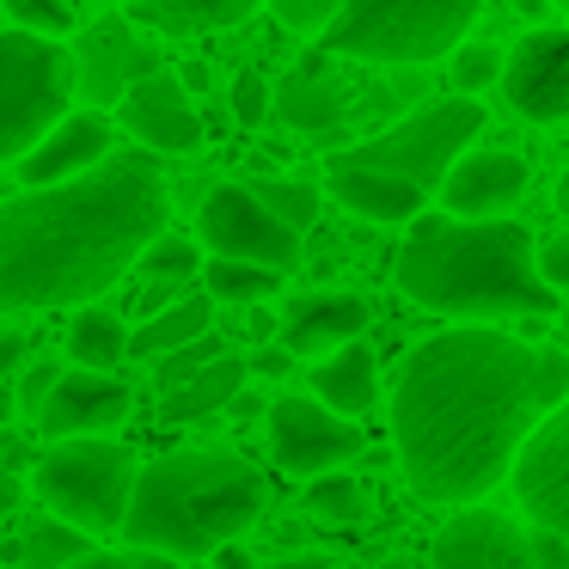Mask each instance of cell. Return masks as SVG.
<instances>
[{"mask_svg": "<svg viewBox=\"0 0 569 569\" xmlns=\"http://www.w3.org/2000/svg\"><path fill=\"white\" fill-rule=\"evenodd\" d=\"M569 361L557 343H520L490 325L422 337L392 386V441L422 502L478 508L508 478L532 429L563 410Z\"/></svg>", "mask_w": 569, "mask_h": 569, "instance_id": "6da1fadb", "label": "cell"}, {"mask_svg": "<svg viewBox=\"0 0 569 569\" xmlns=\"http://www.w3.org/2000/svg\"><path fill=\"white\" fill-rule=\"evenodd\" d=\"M172 190L153 153L111 148L92 172L0 202V312L92 307L166 233Z\"/></svg>", "mask_w": 569, "mask_h": 569, "instance_id": "7a4b0ae2", "label": "cell"}, {"mask_svg": "<svg viewBox=\"0 0 569 569\" xmlns=\"http://www.w3.org/2000/svg\"><path fill=\"white\" fill-rule=\"evenodd\" d=\"M392 282L405 300L447 319H551L557 300L532 276V227L527 221H447L417 214L398 246Z\"/></svg>", "mask_w": 569, "mask_h": 569, "instance_id": "3957f363", "label": "cell"}, {"mask_svg": "<svg viewBox=\"0 0 569 569\" xmlns=\"http://www.w3.org/2000/svg\"><path fill=\"white\" fill-rule=\"evenodd\" d=\"M263 515V471L221 447L160 453L136 471L123 515L129 551H153L172 563H202L227 551L251 520Z\"/></svg>", "mask_w": 569, "mask_h": 569, "instance_id": "277c9868", "label": "cell"}, {"mask_svg": "<svg viewBox=\"0 0 569 569\" xmlns=\"http://www.w3.org/2000/svg\"><path fill=\"white\" fill-rule=\"evenodd\" d=\"M478 26V0H356L337 7V19L319 31V50L349 62H392L429 68L447 62Z\"/></svg>", "mask_w": 569, "mask_h": 569, "instance_id": "5b68a950", "label": "cell"}, {"mask_svg": "<svg viewBox=\"0 0 569 569\" xmlns=\"http://www.w3.org/2000/svg\"><path fill=\"white\" fill-rule=\"evenodd\" d=\"M141 459L123 441H56L38 459V496L50 502V520L87 532H123L129 490Z\"/></svg>", "mask_w": 569, "mask_h": 569, "instance_id": "8992f818", "label": "cell"}, {"mask_svg": "<svg viewBox=\"0 0 569 569\" xmlns=\"http://www.w3.org/2000/svg\"><path fill=\"white\" fill-rule=\"evenodd\" d=\"M68 99H74L68 43L0 31V160H26L68 117Z\"/></svg>", "mask_w": 569, "mask_h": 569, "instance_id": "52a82bcc", "label": "cell"}, {"mask_svg": "<svg viewBox=\"0 0 569 569\" xmlns=\"http://www.w3.org/2000/svg\"><path fill=\"white\" fill-rule=\"evenodd\" d=\"M483 129V104L478 99H441L429 111L405 117L398 129L373 136L368 148L337 153L331 166H349V172H373V178H398L410 190H429L453 172V160L471 148V136Z\"/></svg>", "mask_w": 569, "mask_h": 569, "instance_id": "ba28073f", "label": "cell"}, {"mask_svg": "<svg viewBox=\"0 0 569 569\" xmlns=\"http://www.w3.org/2000/svg\"><path fill=\"white\" fill-rule=\"evenodd\" d=\"M197 239L214 251V263H251V270H270V276H288L300 263V239L282 221H270L246 184H214L202 197Z\"/></svg>", "mask_w": 569, "mask_h": 569, "instance_id": "9c48e42d", "label": "cell"}, {"mask_svg": "<svg viewBox=\"0 0 569 569\" xmlns=\"http://www.w3.org/2000/svg\"><path fill=\"white\" fill-rule=\"evenodd\" d=\"M496 87L508 92V111L527 117V123L551 129L569 117V31L563 26H539L502 50V80Z\"/></svg>", "mask_w": 569, "mask_h": 569, "instance_id": "30bf717a", "label": "cell"}, {"mask_svg": "<svg viewBox=\"0 0 569 569\" xmlns=\"http://www.w3.org/2000/svg\"><path fill=\"white\" fill-rule=\"evenodd\" d=\"M270 453L295 478H331L337 466H349L361 453V429L331 417V410H319L312 398L288 392L270 405Z\"/></svg>", "mask_w": 569, "mask_h": 569, "instance_id": "8fae6325", "label": "cell"}, {"mask_svg": "<svg viewBox=\"0 0 569 569\" xmlns=\"http://www.w3.org/2000/svg\"><path fill=\"white\" fill-rule=\"evenodd\" d=\"M508 483H515L520 515L532 520V532L563 539V527H569V417L563 410H551L520 441V453L508 459Z\"/></svg>", "mask_w": 569, "mask_h": 569, "instance_id": "7c38bea8", "label": "cell"}, {"mask_svg": "<svg viewBox=\"0 0 569 569\" xmlns=\"http://www.w3.org/2000/svg\"><path fill=\"white\" fill-rule=\"evenodd\" d=\"M68 68H74L80 92L92 99V111L104 117V104H117L136 80L160 74V50L123 13H111V19H92L80 31V50H68Z\"/></svg>", "mask_w": 569, "mask_h": 569, "instance_id": "4fadbf2b", "label": "cell"}, {"mask_svg": "<svg viewBox=\"0 0 569 569\" xmlns=\"http://www.w3.org/2000/svg\"><path fill=\"white\" fill-rule=\"evenodd\" d=\"M117 123L141 141V153H197L202 148V117L190 104V87L178 74H148L117 99Z\"/></svg>", "mask_w": 569, "mask_h": 569, "instance_id": "5bb4252c", "label": "cell"}, {"mask_svg": "<svg viewBox=\"0 0 569 569\" xmlns=\"http://www.w3.org/2000/svg\"><path fill=\"white\" fill-rule=\"evenodd\" d=\"M429 569H539V557H532V532H520V520L496 515V508H453L447 527L435 532Z\"/></svg>", "mask_w": 569, "mask_h": 569, "instance_id": "9a60e30c", "label": "cell"}, {"mask_svg": "<svg viewBox=\"0 0 569 569\" xmlns=\"http://www.w3.org/2000/svg\"><path fill=\"white\" fill-rule=\"evenodd\" d=\"M532 184V166L508 148H483V153H459L453 172L441 178V202L447 221H508L520 197Z\"/></svg>", "mask_w": 569, "mask_h": 569, "instance_id": "2e32d148", "label": "cell"}, {"mask_svg": "<svg viewBox=\"0 0 569 569\" xmlns=\"http://www.w3.org/2000/svg\"><path fill=\"white\" fill-rule=\"evenodd\" d=\"M129 386L117 373H80L62 368L50 386V398L38 405V429L56 435V441H74V435H104L117 422H129Z\"/></svg>", "mask_w": 569, "mask_h": 569, "instance_id": "e0dca14e", "label": "cell"}, {"mask_svg": "<svg viewBox=\"0 0 569 569\" xmlns=\"http://www.w3.org/2000/svg\"><path fill=\"white\" fill-rule=\"evenodd\" d=\"M111 153V117L99 111H68L38 148L19 160V184L26 190H50V184H68V178L92 172V166Z\"/></svg>", "mask_w": 569, "mask_h": 569, "instance_id": "ac0fdd59", "label": "cell"}, {"mask_svg": "<svg viewBox=\"0 0 569 569\" xmlns=\"http://www.w3.org/2000/svg\"><path fill=\"white\" fill-rule=\"evenodd\" d=\"M368 331V307L356 295H295L282 312V356L288 361H312L331 356L343 343H361Z\"/></svg>", "mask_w": 569, "mask_h": 569, "instance_id": "d6986e66", "label": "cell"}, {"mask_svg": "<svg viewBox=\"0 0 569 569\" xmlns=\"http://www.w3.org/2000/svg\"><path fill=\"white\" fill-rule=\"evenodd\" d=\"M312 405L319 410H331V417H356V410H368L373 405V392H380V356H373L368 343H343V349H331V356L312 368Z\"/></svg>", "mask_w": 569, "mask_h": 569, "instance_id": "ffe728a7", "label": "cell"}, {"mask_svg": "<svg viewBox=\"0 0 569 569\" xmlns=\"http://www.w3.org/2000/svg\"><path fill=\"white\" fill-rule=\"evenodd\" d=\"M136 31H166V38H202V31H233L251 19V0H136L129 7Z\"/></svg>", "mask_w": 569, "mask_h": 569, "instance_id": "44dd1931", "label": "cell"}, {"mask_svg": "<svg viewBox=\"0 0 569 569\" xmlns=\"http://www.w3.org/2000/svg\"><path fill=\"white\" fill-rule=\"evenodd\" d=\"M331 197L343 202L349 214L361 221H380V227H410L422 214V190L398 184V178H373V172H349V166H331Z\"/></svg>", "mask_w": 569, "mask_h": 569, "instance_id": "7402d4cb", "label": "cell"}, {"mask_svg": "<svg viewBox=\"0 0 569 569\" xmlns=\"http://www.w3.org/2000/svg\"><path fill=\"white\" fill-rule=\"evenodd\" d=\"M270 111L295 129H331L349 117V99H343V87L325 74V56H312L295 80H282V87L270 92Z\"/></svg>", "mask_w": 569, "mask_h": 569, "instance_id": "603a6c76", "label": "cell"}, {"mask_svg": "<svg viewBox=\"0 0 569 569\" xmlns=\"http://www.w3.org/2000/svg\"><path fill=\"white\" fill-rule=\"evenodd\" d=\"M214 325V307L209 295H178L166 312H153V319H141L136 331H129L123 356H172V349L197 343V337H209Z\"/></svg>", "mask_w": 569, "mask_h": 569, "instance_id": "cb8c5ba5", "label": "cell"}, {"mask_svg": "<svg viewBox=\"0 0 569 569\" xmlns=\"http://www.w3.org/2000/svg\"><path fill=\"white\" fill-rule=\"evenodd\" d=\"M239 392H246V361L227 349L214 368H202L197 380H184L178 392L160 398V417L166 422H202V417H214V410H227Z\"/></svg>", "mask_w": 569, "mask_h": 569, "instance_id": "d4e9b609", "label": "cell"}, {"mask_svg": "<svg viewBox=\"0 0 569 569\" xmlns=\"http://www.w3.org/2000/svg\"><path fill=\"white\" fill-rule=\"evenodd\" d=\"M123 343H129V325L111 307H80L74 325H68V356H74L80 373H111L123 361Z\"/></svg>", "mask_w": 569, "mask_h": 569, "instance_id": "484cf974", "label": "cell"}, {"mask_svg": "<svg viewBox=\"0 0 569 569\" xmlns=\"http://www.w3.org/2000/svg\"><path fill=\"white\" fill-rule=\"evenodd\" d=\"M80 557H92V539H80L74 527H62V520H26L13 539V569H68L80 563Z\"/></svg>", "mask_w": 569, "mask_h": 569, "instance_id": "4316f807", "label": "cell"}, {"mask_svg": "<svg viewBox=\"0 0 569 569\" xmlns=\"http://www.w3.org/2000/svg\"><path fill=\"white\" fill-rule=\"evenodd\" d=\"M246 190H251V202H258L270 221H282L295 239L325 214V197L312 184H300V178H246Z\"/></svg>", "mask_w": 569, "mask_h": 569, "instance_id": "83f0119b", "label": "cell"}, {"mask_svg": "<svg viewBox=\"0 0 569 569\" xmlns=\"http://www.w3.org/2000/svg\"><path fill=\"white\" fill-rule=\"evenodd\" d=\"M276 288H282V276H270V270H251V263H202V295H209V307L214 300H270Z\"/></svg>", "mask_w": 569, "mask_h": 569, "instance_id": "f1b7e54d", "label": "cell"}, {"mask_svg": "<svg viewBox=\"0 0 569 569\" xmlns=\"http://www.w3.org/2000/svg\"><path fill=\"white\" fill-rule=\"evenodd\" d=\"M7 31H26V38H43V43H68L80 31V13L74 7H56V0H7Z\"/></svg>", "mask_w": 569, "mask_h": 569, "instance_id": "f546056e", "label": "cell"}, {"mask_svg": "<svg viewBox=\"0 0 569 569\" xmlns=\"http://www.w3.org/2000/svg\"><path fill=\"white\" fill-rule=\"evenodd\" d=\"M307 508H312V520H325V527H356V520L368 515V496H361L356 478L331 471V478H312Z\"/></svg>", "mask_w": 569, "mask_h": 569, "instance_id": "4dcf8cb0", "label": "cell"}, {"mask_svg": "<svg viewBox=\"0 0 569 569\" xmlns=\"http://www.w3.org/2000/svg\"><path fill=\"white\" fill-rule=\"evenodd\" d=\"M447 62H453V87L466 92V99H478L483 87H496V80H502V43H459L453 56H447Z\"/></svg>", "mask_w": 569, "mask_h": 569, "instance_id": "1f68e13d", "label": "cell"}, {"mask_svg": "<svg viewBox=\"0 0 569 569\" xmlns=\"http://www.w3.org/2000/svg\"><path fill=\"white\" fill-rule=\"evenodd\" d=\"M227 349H221V337H197V343H184V349H172V356H160V373H153V380H160V398L166 392H178V386L184 380H197L202 368H214V361H221Z\"/></svg>", "mask_w": 569, "mask_h": 569, "instance_id": "d6a6232c", "label": "cell"}, {"mask_svg": "<svg viewBox=\"0 0 569 569\" xmlns=\"http://www.w3.org/2000/svg\"><path fill=\"white\" fill-rule=\"evenodd\" d=\"M141 270H148L153 282L178 288L184 276L202 270V246H190V239H153V246L141 251Z\"/></svg>", "mask_w": 569, "mask_h": 569, "instance_id": "836d02e7", "label": "cell"}, {"mask_svg": "<svg viewBox=\"0 0 569 569\" xmlns=\"http://www.w3.org/2000/svg\"><path fill=\"white\" fill-rule=\"evenodd\" d=\"M227 99H233V123L258 129L263 117H270V80H263L258 68H239L233 87H227Z\"/></svg>", "mask_w": 569, "mask_h": 569, "instance_id": "e575fe53", "label": "cell"}, {"mask_svg": "<svg viewBox=\"0 0 569 569\" xmlns=\"http://www.w3.org/2000/svg\"><path fill=\"white\" fill-rule=\"evenodd\" d=\"M532 276H539L545 288H563L569 282V233H545V239H532Z\"/></svg>", "mask_w": 569, "mask_h": 569, "instance_id": "d590c367", "label": "cell"}, {"mask_svg": "<svg viewBox=\"0 0 569 569\" xmlns=\"http://www.w3.org/2000/svg\"><path fill=\"white\" fill-rule=\"evenodd\" d=\"M337 19V0H276V26L288 31H325Z\"/></svg>", "mask_w": 569, "mask_h": 569, "instance_id": "8d00e7d4", "label": "cell"}, {"mask_svg": "<svg viewBox=\"0 0 569 569\" xmlns=\"http://www.w3.org/2000/svg\"><path fill=\"white\" fill-rule=\"evenodd\" d=\"M56 373H62V368H56V361H38V368L26 373V386H19V392H13V410H19V405H26V410H38L43 398H50Z\"/></svg>", "mask_w": 569, "mask_h": 569, "instance_id": "74e56055", "label": "cell"}, {"mask_svg": "<svg viewBox=\"0 0 569 569\" xmlns=\"http://www.w3.org/2000/svg\"><path fill=\"white\" fill-rule=\"evenodd\" d=\"M251 373H263V380H282V373H288V356H282V349H258V356L246 361V380H251Z\"/></svg>", "mask_w": 569, "mask_h": 569, "instance_id": "f35d334b", "label": "cell"}, {"mask_svg": "<svg viewBox=\"0 0 569 569\" xmlns=\"http://www.w3.org/2000/svg\"><path fill=\"white\" fill-rule=\"evenodd\" d=\"M26 361V337H13V331H0V386H7V373Z\"/></svg>", "mask_w": 569, "mask_h": 569, "instance_id": "ab89813d", "label": "cell"}, {"mask_svg": "<svg viewBox=\"0 0 569 569\" xmlns=\"http://www.w3.org/2000/svg\"><path fill=\"white\" fill-rule=\"evenodd\" d=\"M214 569H258V563H251L239 545H227V551H214Z\"/></svg>", "mask_w": 569, "mask_h": 569, "instance_id": "60d3db41", "label": "cell"}, {"mask_svg": "<svg viewBox=\"0 0 569 569\" xmlns=\"http://www.w3.org/2000/svg\"><path fill=\"white\" fill-rule=\"evenodd\" d=\"M123 563H129V569H178L172 557H153V551H129Z\"/></svg>", "mask_w": 569, "mask_h": 569, "instance_id": "b9f144b4", "label": "cell"}, {"mask_svg": "<svg viewBox=\"0 0 569 569\" xmlns=\"http://www.w3.org/2000/svg\"><path fill=\"white\" fill-rule=\"evenodd\" d=\"M68 569H129V563L111 557V551H92V557H80V563H68Z\"/></svg>", "mask_w": 569, "mask_h": 569, "instance_id": "7bdbcfd3", "label": "cell"}, {"mask_svg": "<svg viewBox=\"0 0 569 569\" xmlns=\"http://www.w3.org/2000/svg\"><path fill=\"white\" fill-rule=\"evenodd\" d=\"M13 502H19V478H7V471H0V520L13 515Z\"/></svg>", "mask_w": 569, "mask_h": 569, "instance_id": "ee69618b", "label": "cell"}, {"mask_svg": "<svg viewBox=\"0 0 569 569\" xmlns=\"http://www.w3.org/2000/svg\"><path fill=\"white\" fill-rule=\"evenodd\" d=\"M270 569H325V557H288V563H270Z\"/></svg>", "mask_w": 569, "mask_h": 569, "instance_id": "f6af8a7d", "label": "cell"}, {"mask_svg": "<svg viewBox=\"0 0 569 569\" xmlns=\"http://www.w3.org/2000/svg\"><path fill=\"white\" fill-rule=\"evenodd\" d=\"M7 422H13V392L0 386V429H7Z\"/></svg>", "mask_w": 569, "mask_h": 569, "instance_id": "bcb514c9", "label": "cell"}, {"mask_svg": "<svg viewBox=\"0 0 569 569\" xmlns=\"http://www.w3.org/2000/svg\"><path fill=\"white\" fill-rule=\"evenodd\" d=\"M0 31H7V13H0Z\"/></svg>", "mask_w": 569, "mask_h": 569, "instance_id": "7dc6e473", "label": "cell"}]
</instances>
